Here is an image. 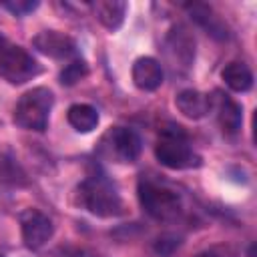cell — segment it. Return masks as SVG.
Wrapping results in <instances>:
<instances>
[{
    "label": "cell",
    "instance_id": "obj_9",
    "mask_svg": "<svg viewBox=\"0 0 257 257\" xmlns=\"http://www.w3.org/2000/svg\"><path fill=\"white\" fill-rule=\"evenodd\" d=\"M32 46L44 54V56H50L54 60H74L78 58V46L76 42L64 34V32H58V30H42L38 32L34 38H32Z\"/></svg>",
    "mask_w": 257,
    "mask_h": 257
},
{
    "label": "cell",
    "instance_id": "obj_17",
    "mask_svg": "<svg viewBox=\"0 0 257 257\" xmlns=\"http://www.w3.org/2000/svg\"><path fill=\"white\" fill-rule=\"evenodd\" d=\"M26 185V173L8 155L0 153V189H14Z\"/></svg>",
    "mask_w": 257,
    "mask_h": 257
},
{
    "label": "cell",
    "instance_id": "obj_10",
    "mask_svg": "<svg viewBox=\"0 0 257 257\" xmlns=\"http://www.w3.org/2000/svg\"><path fill=\"white\" fill-rule=\"evenodd\" d=\"M131 76L137 88L145 90V92H153L163 84L165 72L163 66L157 58L153 56H141L135 60L133 68H131Z\"/></svg>",
    "mask_w": 257,
    "mask_h": 257
},
{
    "label": "cell",
    "instance_id": "obj_2",
    "mask_svg": "<svg viewBox=\"0 0 257 257\" xmlns=\"http://www.w3.org/2000/svg\"><path fill=\"white\" fill-rule=\"evenodd\" d=\"M76 195H78V203L96 217L108 219V217H118L124 213V203L118 195V189L102 173L88 175L78 185Z\"/></svg>",
    "mask_w": 257,
    "mask_h": 257
},
{
    "label": "cell",
    "instance_id": "obj_18",
    "mask_svg": "<svg viewBox=\"0 0 257 257\" xmlns=\"http://www.w3.org/2000/svg\"><path fill=\"white\" fill-rule=\"evenodd\" d=\"M88 74V66H86V62L78 56V58H74V60H70L64 68H62V72H60V82L62 84H66V86H72V84H76L78 80H82L84 76Z\"/></svg>",
    "mask_w": 257,
    "mask_h": 257
},
{
    "label": "cell",
    "instance_id": "obj_7",
    "mask_svg": "<svg viewBox=\"0 0 257 257\" xmlns=\"http://www.w3.org/2000/svg\"><path fill=\"white\" fill-rule=\"evenodd\" d=\"M165 56L173 72H187L195 62V38L183 26L177 24L165 38Z\"/></svg>",
    "mask_w": 257,
    "mask_h": 257
},
{
    "label": "cell",
    "instance_id": "obj_14",
    "mask_svg": "<svg viewBox=\"0 0 257 257\" xmlns=\"http://www.w3.org/2000/svg\"><path fill=\"white\" fill-rule=\"evenodd\" d=\"M88 8L92 10V16L110 32L118 30L126 16V2L120 0H96L90 2Z\"/></svg>",
    "mask_w": 257,
    "mask_h": 257
},
{
    "label": "cell",
    "instance_id": "obj_13",
    "mask_svg": "<svg viewBox=\"0 0 257 257\" xmlns=\"http://www.w3.org/2000/svg\"><path fill=\"white\" fill-rule=\"evenodd\" d=\"M185 8H187V12L191 14V18H193L207 34H211V36L217 38V40H227V38H229V28H227V24L215 14V10H213L211 6L195 2V4H187Z\"/></svg>",
    "mask_w": 257,
    "mask_h": 257
},
{
    "label": "cell",
    "instance_id": "obj_8",
    "mask_svg": "<svg viewBox=\"0 0 257 257\" xmlns=\"http://www.w3.org/2000/svg\"><path fill=\"white\" fill-rule=\"evenodd\" d=\"M20 229H22L24 245L32 251L44 247L54 235V225L50 217L38 209H26L20 215Z\"/></svg>",
    "mask_w": 257,
    "mask_h": 257
},
{
    "label": "cell",
    "instance_id": "obj_15",
    "mask_svg": "<svg viewBox=\"0 0 257 257\" xmlns=\"http://www.w3.org/2000/svg\"><path fill=\"white\" fill-rule=\"evenodd\" d=\"M66 118H68V124L76 133H82V135L92 133L98 126V120H100L98 110L94 106H90V104H84V102L72 104L68 108V112H66Z\"/></svg>",
    "mask_w": 257,
    "mask_h": 257
},
{
    "label": "cell",
    "instance_id": "obj_21",
    "mask_svg": "<svg viewBox=\"0 0 257 257\" xmlns=\"http://www.w3.org/2000/svg\"><path fill=\"white\" fill-rule=\"evenodd\" d=\"M199 257H213V255H211V253H207V255H199Z\"/></svg>",
    "mask_w": 257,
    "mask_h": 257
},
{
    "label": "cell",
    "instance_id": "obj_4",
    "mask_svg": "<svg viewBox=\"0 0 257 257\" xmlns=\"http://www.w3.org/2000/svg\"><path fill=\"white\" fill-rule=\"evenodd\" d=\"M52 104H54L52 90L46 86H34L18 98L12 118L18 126H22L26 131L42 133L48 126Z\"/></svg>",
    "mask_w": 257,
    "mask_h": 257
},
{
    "label": "cell",
    "instance_id": "obj_11",
    "mask_svg": "<svg viewBox=\"0 0 257 257\" xmlns=\"http://www.w3.org/2000/svg\"><path fill=\"white\" fill-rule=\"evenodd\" d=\"M213 106L217 108V122L223 131V135L227 137H233L241 131V124H243V108L237 100H233L229 94H221L217 92V96L213 98Z\"/></svg>",
    "mask_w": 257,
    "mask_h": 257
},
{
    "label": "cell",
    "instance_id": "obj_1",
    "mask_svg": "<svg viewBox=\"0 0 257 257\" xmlns=\"http://www.w3.org/2000/svg\"><path fill=\"white\" fill-rule=\"evenodd\" d=\"M155 157L163 167L175 169V171L195 169L201 165V157L193 149L189 135L185 133L183 126L173 122L165 124L159 131V137L155 143Z\"/></svg>",
    "mask_w": 257,
    "mask_h": 257
},
{
    "label": "cell",
    "instance_id": "obj_12",
    "mask_svg": "<svg viewBox=\"0 0 257 257\" xmlns=\"http://www.w3.org/2000/svg\"><path fill=\"white\" fill-rule=\"evenodd\" d=\"M175 106L179 108V112L191 120H199L203 116L209 114V110L213 108V100L209 94L195 90V88H185L175 96Z\"/></svg>",
    "mask_w": 257,
    "mask_h": 257
},
{
    "label": "cell",
    "instance_id": "obj_3",
    "mask_svg": "<svg viewBox=\"0 0 257 257\" xmlns=\"http://www.w3.org/2000/svg\"><path fill=\"white\" fill-rule=\"evenodd\" d=\"M139 203L145 209V213L157 221L163 223H171L177 221L185 207H183V199L181 195L171 189L169 185L153 179V177H141L139 179Z\"/></svg>",
    "mask_w": 257,
    "mask_h": 257
},
{
    "label": "cell",
    "instance_id": "obj_6",
    "mask_svg": "<svg viewBox=\"0 0 257 257\" xmlns=\"http://www.w3.org/2000/svg\"><path fill=\"white\" fill-rule=\"evenodd\" d=\"M42 72L40 64L22 46L0 34V76L10 84H22Z\"/></svg>",
    "mask_w": 257,
    "mask_h": 257
},
{
    "label": "cell",
    "instance_id": "obj_20",
    "mask_svg": "<svg viewBox=\"0 0 257 257\" xmlns=\"http://www.w3.org/2000/svg\"><path fill=\"white\" fill-rule=\"evenodd\" d=\"M159 243H157V253H161V255H169V253H173V249L175 247H179V239L177 237H169V235H165V237H159L157 239Z\"/></svg>",
    "mask_w": 257,
    "mask_h": 257
},
{
    "label": "cell",
    "instance_id": "obj_16",
    "mask_svg": "<svg viewBox=\"0 0 257 257\" xmlns=\"http://www.w3.org/2000/svg\"><path fill=\"white\" fill-rule=\"evenodd\" d=\"M221 78L233 92H247L253 86V72L245 62H229L221 70Z\"/></svg>",
    "mask_w": 257,
    "mask_h": 257
},
{
    "label": "cell",
    "instance_id": "obj_19",
    "mask_svg": "<svg viewBox=\"0 0 257 257\" xmlns=\"http://www.w3.org/2000/svg\"><path fill=\"white\" fill-rule=\"evenodd\" d=\"M0 6L6 8V10H10L16 16H24V14L32 12L34 8H38V2H2Z\"/></svg>",
    "mask_w": 257,
    "mask_h": 257
},
{
    "label": "cell",
    "instance_id": "obj_5",
    "mask_svg": "<svg viewBox=\"0 0 257 257\" xmlns=\"http://www.w3.org/2000/svg\"><path fill=\"white\" fill-rule=\"evenodd\" d=\"M143 151V141L128 126H110L98 141L96 153L110 163H135Z\"/></svg>",
    "mask_w": 257,
    "mask_h": 257
}]
</instances>
